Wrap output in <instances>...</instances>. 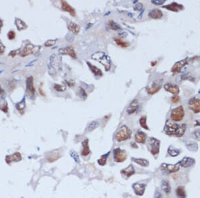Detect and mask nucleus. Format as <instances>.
<instances>
[{"label": "nucleus", "instance_id": "nucleus-36", "mask_svg": "<svg viewBox=\"0 0 200 198\" xmlns=\"http://www.w3.org/2000/svg\"><path fill=\"white\" fill-rule=\"evenodd\" d=\"M109 154L110 153H107V154L103 155L101 157V158L98 159L97 162H98L99 165H101V166H103L106 164V161H107V156H108V155H109Z\"/></svg>", "mask_w": 200, "mask_h": 198}, {"label": "nucleus", "instance_id": "nucleus-12", "mask_svg": "<svg viewBox=\"0 0 200 198\" xmlns=\"http://www.w3.org/2000/svg\"><path fill=\"white\" fill-rule=\"evenodd\" d=\"M59 53L63 55H67L72 58H77V54L74 50V49L71 46H68L65 48H62L59 50Z\"/></svg>", "mask_w": 200, "mask_h": 198}, {"label": "nucleus", "instance_id": "nucleus-29", "mask_svg": "<svg viewBox=\"0 0 200 198\" xmlns=\"http://www.w3.org/2000/svg\"><path fill=\"white\" fill-rule=\"evenodd\" d=\"M87 63H88L89 69H91V71H92L95 76H102V75H103V73H102V71H101V69H99V68H97L96 67V66L92 65L90 63L88 62Z\"/></svg>", "mask_w": 200, "mask_h": 198}, {"label": "nucleus", "instance_id": "nucleus-31", "mask_svg": "<svg viewBox=\"0 0 200 198\" xmlns=\"http://www.w3.org/2000/svg\"><path fill=\"white\" fill-rule=\"evenodd\" d=\"M168 154L171 157H177L179 154H180V151L178 150V149L173 148V147L170 146L169 149H168Z\"/></svg>", "mask_w": 200, "mask_h": 198}, {"label": "nucleus", "instance_id": "nucleus-19", "mask_svg": "<svg viewBox=\"0 0 200 198\" xmlns=\"http://www.w3.org/2000/svg\"><path fill=\"white\" fill-rule=\"evenodd\" d=\"M135 169H134L133 166L132 165H129L128 167L125 168V169H122L121 171V174L123 177L128 178L131 176H133L135 174Z\"/></svg>", "mask_w": 200, "mask_h": 198}, {"label": "nucleus", "instance_id": "nucleus-24", "mask_svg": "<svg viewBox=\"0 0 200 198\" xmlns=\"http://www.w3.org/2000/svg\"><path fill=\"white\" fill-rule=\"evenodd\" d=\"M82 147L83 149L82 151V155L83 156H88L90 154V150H89V140L88 139H85L82 142Z\"/></svg>", "mask_w": 200, "mask_h": 198}, {"label": "nucleus", "instance_id": "nucleus-23", "mask_svg": "<svg viewBox=\"0 0 200 198\" xmlns=\"http://www.w3.org/2000/svg\"><path fill=\"white\" fill-rule=\"evenodd\" d=\"M138 105H139V103H138L137 100H133V101L130 103V105L127 108V112L128 113V114H134L136 111L138 109Z\"/></svg>", "mask_w": 200, "mask_h": 198}, {"label": "nucleus", "instance_id": "nucleus-33", "mask_svg": "<svg viewBox=\"0 0 200 198\" xmlns=\"http://www.w3.org/2000/svg\"><path fill=\"white\" fill-rule=\"evenodd\" d=\"M16 26L18 27V29L19 30H22V29H24L26 28L27 25L25 23L23 22L22 20H19V19H17L16 22Z\"/></svg>", "mask_w": 200, "mask_h": 198}, {"label": "nucleus", "instance_id": "nucleus-43", "mask_svg": "<svg viewBox=\"0 0 200 198\" xmlns=\"http://www.w3.org/2000/svg\"><path fill=\"white\" fill-rule=\"evenodd\" d=\"M8 38H9L10 39H14L15 37H16V33L14 32V31H10L9 33H8Z\"/></svg>", "mask_w": 200, "mask_h": 198}, {"label": "nucleus", "instance_id": "nucleus-6", "mask_svg": "<svg viewBox=\"0 0 200 198\" xmlns=\"http://www.w3.org/2000/svg\"><path fill=\"white\" fill-rule=\"evenodd\" d=\"M114 161L118 163H122L126 160L127 155L125 150H122L120 148H116L114 150Z\"/></svg>", "mask_w": 200, "mask_h": 198}, {"label": "nucleus", "instance_id": "nucleus-45", "mask_svg": "<svg viewBox=\"0 0 200 198\" xmlns=\"http://www.w3.org/2000/svg\"><path fill=\"white\" fill-rule=\"evenodd\" d=\"M180 97L178 96V95H174V96L171 97V101L172 102H173V103H178V102L180 101Z\"/></svg>", "mask_w": 200, "mask_h": 198}, {"label": "nucleus", "instance_id": "nucleus-46", "mask_svg": "<svg viewBox=\"0 0 200 198\" xmlns=\"http://www.w3.org/2000/svg\"><path fill=\"white\" fill-rule=\"evenodd\" d=\"M4 52H5V46L1 43H0V55L3 54Z\"/></svg>", "mask_w": 200, "mask_h": 198}, {"label": "nucleus", "instance_id": "nucleus-42", "mask_svg": "<svg viewBox=\"0 0 200 198\" xmlns=\"http://www.w3.org/2000/svg\"><path fill=\"white\" fill-rule=\"evenodd\" d=\"M193 136L195 139H200V130H195L193 133Z\"/></svg>", "mask_w": 200, "mask_h": 198}, {"label": "nucleus", "instance_id": "nucleus-38", "mask_svg": "<svg viewBox=\"0 0 200 198\" xmlns=\"http://www.w3.org/2000/svg\"><path fill=\"white\" fill-rule=\"evenodd\" d=\"M16 108H17V109L20 111V112H22V114H23V110H24L25 108V102L24 99H23L22 101L20 102V103L17 104Z\"/></svg>", "mask_w": 200, "mask_h": 198}, {"label": "nucleus", "instance_id": "nucleus-25", "mask_svg": "<svg viewBox=\"0 0 200 198\" xmlns=\"http://www.w3.org/2000/svg\"><path fill=\"white\" fill-rule=\"evenodd\" d=\"M67 28L75 35H77L80 31V27L73 22H69L67 25Z\"/></svg>", "mask_w": 200, "mask_h": 198}, {"label": "nucleus", "instance_id": "nucleus-2", "mask_svg": "<svg viewBox=\"0 0 200 198\" xmlns=\"http://www.w3.org/2000/svg\"><path fill=\"white\" fill-rule=\"evenodd\" d=\"M93 59L99 61L100 63L104 66L106 71H109L110 67H111V62H110V59L109 57L101 52H97L95 54H93L91 56Z\"/></svg>", "mask_w": 200, "mask_h": 198}, {"label": "nucleus", "instance_id": "nucleus-22", "mask_svg": "<svg viewBox=\"0 0 200 198\" xmlns=\"http://www.w3.org/2000/svg\"><path fill=\"white\" fill-rule=\"evenodd\" d=\"M131 161H133L134 163H137V165H139L141 167H148L150 165V162L148 159H144V158H135V157H132L131 158Z\"/></svg>", "mask_w": 200, "mask_h": 198}, {"label": "nucleus", "instance_id": "nucleus-10", "mask_svg": "<svg viewBox=\"0 0 200 198\" xmlns=\"http://www.w3.org/2000/svg\"><path fill=\"white\" fill-rule=\"evenodd\" d=\"M133 189L136 195L139 196H142L144 194L145 190H146V184H141V183H135L132 185Z\"/></svg>", "mask_w": 200, "mask_h": 198}, {"label": "nucleus", "instance_id": "nucleus-37", "mask_svg": "<svg viewBox=\"0 0 200 198\" xmlns=\"http://www.w3.org/2000/svg\"><path fill=\"white\" fill-rule=\"evenodd\" d=\"M107 25H108V27H109L110 29H113V30H118V29H120V26H119L116 22H114V21L112 20H110L107 23Z\"/></svg>", "mask_w": 200, "mask_h": 198}, {"label": "nucleus", "instance_id": "nucleus-27", "mask_svg": "<svg viewBox=\"0 0 200 198\" xmlns=\"http://www.w3.org/2000/svg\"><path fill=\"white\" fill-rule=\"evenodd\" d=\"M176 195L178 198H186V191L184 187L178 186L176 190Z\"/></svg>", "mask_w": 200, "mask_h": 198}, {"label": "nucleus", "instance_id": "nucleus-40", "mask_svg": "<svg viewBox=\"0 0 200 198\" xmlns=\"http://www.w3.org/2000/svg\"><path fill=\"white\" fill-rule=\"evenodd\" d=\"M70 155H71L72 158H73L74 160L76 161V162L79 163V161H80V157H79V155L78 154L77 152H71Z\"/></svg>", "mask_w": 200, "mask_h": 198}, {"label": "nucleus", "instance_id": "nucleus-44", "mask_svg": "<svg viewBox=\"0 0 200 198\" xmlns=\"http://www.w3.org/2000/svg\"><path fill=\"white\" fill-rule=\"evenodd\" d=\"M152 2V3L156 4V5H161V4L164 3L165 1L164 0H153Z\"/></svg>", "mask_w": 200, "mask_h": 198}, {"label": "nucleus", "instance_id": "nucleus-28", "mask_svg": "<svg viewBox=\"0 0 200 198\" xmlns=\"http://www.w3.org/2000/svg\"><path fill=\"white\" fill-rule=\"evenodd\" d=\"M161 187L162 189V190L166 193V194H169L171 192V187L169 182L167 180H163L161 184Z\"/></svg>", "mask_w": 200, "mask_h": 198}, {"label": "nucleus", "instance_id": "nucleus-16", "mask_svg": "<svg viewBox=\"0 0 200 198\" xmlns=\"http://www.w3.org/2000/svg\"><path fill=\"white\" fill-rule=\"evenodd\" d=\"M61 8H62V10H63V11L69 12L70 15H71V16H72L73 17L76 16V10H74L73 8L72 7L69 3H67V2L65 1H61Z\"/></svg>", "mask_w": 200, "mask_h": 198}, {"label": "nucleus", "instance_id": "nucleus-8", "mask_svg": "<svg viewBox=\"0 0 200 198\" xmlns=\"http://www.w3.org/2000/svg\"><path fill=\"white\" fill-rule=\"evenodd\" d=\"M40 50V47L35 46L32 44H27L22 52V56H27L30 54H35L39 52Z\"/></svg>", "mask_w": 200, "mask_h": 198}, {"label": "nucleus", "instance_id": "nucleus-9", "mask_svg": "<svg viewBox=\"0 0 200 198\" xmlns=\"http://www.w3.org/2000/svg\"><path fill=\"white\" fill-rule=\"evenodd\" d=\"M189 108L195 114L200 112V99L193 97L189 101Z\"/></svg>", "mask_w": 200, "mask_h": 198}, {"label": "nucleus", "instance_id": "nucleus-48", "mask_svg": "<svg viewBox=\"0 0 200 198\" xmlns=\"http://www.w3.org/2000/svg\"><path fill=\"white\" fill-rule=\"evenodd\" d=\"M2 26V22L1 20H0V27H1Z\"/></svg>", "mask_w": 200, "mask_h": 198}, {"label": "nucleus", "instance_id": "nucleus-30", "mask_svg": "<svg viewBox=\"0 0 200 198\" xmlns=\"http://www.w3.org/2000/svg\"><path fill=\"white\" fill-rule=\"evenodd\" d=\"M186 147L189 151H191V152H196L198 150V146L195 142H188L186 143Z\"/></svg>", "mask_w": 200, "mask_h": 198}, {"label": "nucleus", "instance_id": "nucleus-39", "mask_svg": "<svg viewBox=\"0 0 200 198\" xmlns=\"http://www.w3.org/2000/svg\"><path fill=\"white\" fill-rule=\"evenodd\" d=\"M54 88L56 91H59V92H63L65 90L66 87L64 85H58V84H55Z\"/></svg>", "mask_w": 200, "mask_h": 198}, {"label": "nucleus", "instance_id": "nucleus-20", "mask_svg": "<svg viewBox=\"0 0 200 198\" xmlns=\"http://www.w3.org/2000/svg\"><path fill=\"white\" fill-rule=\"evenodd\" d=\"M148 16L152 19H160L162 18L163 13L159 9H154L150 10Z\"/></svg>", "mask_w": 200, "mask_h": 198}, {"label": "nucleus", "instance_id": "nucleus-32", "mask_svg": "<svg viewBox=\"0 0 200 198\" xmlns=\"http://www.w3.org/2000/svg\"><path fill=\"white\" fill-rule=\"evenodd\" d=\"M146 121H147V118H146V116H142L141 118H140V120H139V123H140V125H141V127H142V128L144 129H146V130H149V127L148 126V125H147V123H146Z\"/></svg>", "mask_w": 200, "mask_h": 198}, {"label": "nucleus", "instance_id": "nucleus-26", "mask_svg": "<svg viewBox=\"0 0 200 198\" xmlns=\"http://www.w3.org/2000/svg\"><path fill=\"white\" fill-rule=\"evenodd\" d=\"M163 7L166 8L167 10H171V11H173V12H178L179 10H181L183 9V6L177 3H172L171 4H169V5L163 6Z\"/></svg>", "mask_w": 200, "mask_h": 198}, {"label": "nucleus", "instance_id": "nucleus-49", "mask_svg": "<svg viewBox=\"0 0 200 198\" xmlns=\"http://www.w3.org/2000/svg\"><path fill=\"white\" fill-rule=\"evenodd\" d=\"M156 63H157V62H156V61H155V62H154V63H152V66H154V64H156Z\"/></svg>", "mask_w": 200, "mask_h": 198}, {"label": "nucleus", "instance_id": "nucleus-14", "mask_svg": "<svg viewBox=\"0 0 200 198\" xmlns=\"http://www.w3.org/2000/svg\"><path fill=\"white\" fill-rule=\"evenodd\" d=\"M188 63V60L187 59H184L182 61H178V62L176 63L173 65V67L171 68V71L173 73H178V72L181 71V70L182 69V68Z\"/></svg>", "mask_w": 200, "mask_h": 198}, {"label": "nucleus", "instance_id": "nucleus-41", "mask_svg": "<svg viewBox=\"0 0 200 198\" xmlns=\"http://www.w3.org/2000/svg\"><path fill=\"white\" fill-rule=\"evenodd\" d=\"M56 40H48V42H46L45 43V46L46 47H51L52 46H54L56 44Z\"/></svg>", "mask_w": 200, "mask_h": 198}, {"label": "nucleus", "instance_id": "nucleus-18", "mask_svg": "<svg viewBox=\"0 0 200 198\" xmlns=\"http://www.w3.org/2000/svg\"><path fill=\"white\" fill-rule=\"evenodd\" d=\"M164 89L168 92L173 93L174 95H177L180 93V89L176 85L171 84H166L164 85Z\"/></svg>", "mask_w": 200, "mask_h": 198}, {"label": "nucleus", "instance_id": "nucleus-34", "mask_svg": "<svg viewBox=\"0 0 200 198\" xmlns=\"http://www.w3.org/2000/svg\"><path fill=\"white\" fill-rule=\"evenodd\" d=\"M115 42H116V43L118 45V46H120V47H122V48H127V47L129 46V44L127 43V42H125L122 40V39H120V38L116 37L114 39Z\"/></svg>", "mask_w": 200, "mask_h": 198}, {"label": "nucleus", "instance_id": "nucleus-11", "mask_svg": "<svg viewBox=\"0 0 200 198\" xmlns=\"http://www.w3.org/2000/svg\"><path fill=\"white\" fill-rule=\"evenodd\" d=\"M180 166L184 168H188L192 167L195 165V160L194 158L190 157H184L182 160L180 161Z\"/></svg>", "mask_w": 200, "mask_h": 198}, {"label": "nucleus", "instance_id": "nucleus-47", "mask_svg": "<svg viewBox=\"0 0 200 198\" xmlns=\"http://www.w3.org/2000/svg\"><path fill=\"white\" fill-rule=\"evenodd\" d=\"M0 93H1V94H3V93H4V91H3V89H1V86H0Z\"/></svg>", "mask_w": 200, "mask_h": 198}, {"label": "nucleus", "instance_id": "nucleus-1", "mask_svg": "<svg viewBox=\"0 0 200 198\" xmlns=\"http://www.w3.org/2000/svg\"><path fill=\"white\" fill-rule=\"evenodd\" d=\"M187 125L182 123L178 125L173 121H167L164 127V131L168 135H175L178 137H182L186 131Z\"/></svg>", "mask_w": 200, "mask_h": 198}, {"label": "nucleus", "instance_id": "nucleus-35", "mask_svg": "<svg viewBox=\"0 0 200 198\" xmlns=\"http://www.w3.org/2000/svg\"><path fill=\"white\" fill-rule=\"evenodd\" d=\"M99 123L97 121H93L91 123H89V125H88V127H87V131H91L93 130H94L95 129H96L97 127H98Z\"/></svg>", "mask_w": 200, "mask_h": 198}, {"label": "nucleus", "instance_id": "nucleus-4", "mask_svg": "<svg viewBox=\"0 0 200 198\" xmlns=\"http://www.w3.org/2000/svg\"><path fill=\"white\" fill-rule=\"evenodd\" d=\"M185 116V111L183 106H178L171 110L170 118L174 121L179 122L184 119Z\"/></svg>", "mask_w": 200, "mask_h": 198}, {"label": "nucleus", "instance_id": "nucleus-15", "mask_svg": "<svg viewBox=\"0 0 200 198\" xmlns=\"http://www.w3.org/2000/svg\"><path fill=\"white\" fill-rule=\"evenodd\" d=\"M161 88V83L155 82L153 83L152 86L147 88V91H148L149 94L152 95L160 90Z\"/></svg>", "mask_w": 200, "mask_h": 198}, {"label": "nucleus", "instance_id": "nucleus-21", "mask_svg": "<svg viewBox=\"0 0 200 198\" xmlns=\"http://www.w3.org/2000/svg\"><path fill=\"white\" fill-rule=\"evenodd\" d=\"M146 134L142 131H139L135 134V139L138 144H145L146 142Z\"/></svg>", "mask_w": 200, "mask_h": 198}, {"label": "nucleus", "instance_id": "nucleus-3", "mask_svg": "<svg viewBox=\"0 0 200 198\" xmlns=\"http://www.w3.org/2000/svg\"><path fill=\"white\" fill-rule=\"evenodd\" d=\"M132 131L126 125H123L121 127L120 130L116 134V139L119 142L125 141L131 137Z\"/></svg>", "mask_w": 200, "mask_h": 198}, {"label": "nucleus", "instance_id": "nucleus-17", "mask_svg": "<svg viewBox=\"0 0 200 198\" xmlns=\"http://www.w3.org/2000/svg\"><path fill=\"white\" fill-rule=\"evenodd\" d=\"M22 159V155H21L20 153L16 152L14 154L11 155H7L5 157V161L8 164H10L12 162L14 161H20Z\"/></svg>", "mask_w": 200, "mask_h": 198}, {"label": "nucleus", "instance_id": "nucleus-7", "mask_svg": "<svg viewBox=\"0 0 200 198\" xmlns=\"http://www.w3.org/2000/svg\"><path fill=\"white\" fill-rule=\"evenodd\" d=\"M180 161L176 163V164H168V163H163L161 165V169L165 171L168 173H176L180 169Z\"/></svg>", "mask_w": 200, "mask_h": 198}, {"label": "nucleus", "instance_id": "nucleus-5", "mask_svg": "<svg viewBox=\"0 0 200 198\" xmlns=\"http://www.w3.org/2000/svg\"><path fill=\"white\" fill-rule=\"evenodd\" d=\"M160 142L154 137H150L148 139V148L153 155H156L159 153Z\"/></svg>", "mask_w": 200, "mask_h": 198}, {"label": "nucleus", "instance_id": "nucleus-13", "mask_svg": "<svg viewBox=\"0 0 200 198\" xmlns=\"http://www.w3.org/2000/svg\"><path fill=\"white\" fill-rule=\"evenodd\" d=\"M33 78L32 77H29L27 80V93L28 94L29 96L30 97H33L34 95H35V88H34L33 86Z\"/></svg>", "mask_w": 200, "mask_h": 198}]
</instances>
